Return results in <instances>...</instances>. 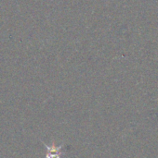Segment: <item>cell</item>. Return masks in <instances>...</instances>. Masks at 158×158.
<instances>
[{
    "instance_id": "1",
    "label": "cell",
    "mask_w": 158,
    "mask_h": 158,
    "mask_svg": "<svg viewBox=\"0 0 158 158\" xmlns=\"http://www.w3.org/2000/svg\"><path fill=\"white\" fill-rule=\"evenodd\" d=\"M44 145L47 150V153L45 158H61V155L64 154V152L62 151L63 145H61L59 147H56L54 144L52 146H48L46 143H44Z\"/></svg>"
}]
</instances>
